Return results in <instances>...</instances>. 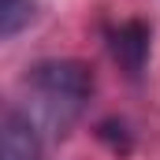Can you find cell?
I'll return each mask as SVG.
<instances>
[{
  "mask_svg": "<svg viewBox=\"0 0 160 160\" xmlns=\"http://www.w3.org/2000/svg\"><path fill=\"white\" fill-rule=\"evenodd\" d=\"M38 157V127L34 119L0 101V160H34Z\"/></svg>",
  "mask_w": 160,
  "mask_h": 160,
  "instance_id": "cell-3",
  "label": "cell"
},
{
  "mask_svg": "<svg viewBox=\"0 0 160 160\" xmlns=\"http://www.w3.org/2000/svg\"><path fill=\"white\" fill-rule=\"evenodd\" d=\"M108 52H112V60L119 63L123 71H127V78H138L142 71H145V63H149V22H142V19H123V22H112L108 26Z\"/></svg>",
  "mask_w": 160,
  "mask_h": 160,
  "instance_id": "cell-2",
  "label": "cell"
},
{
  "mask_svg": "<svg viewBox=\"0 0 160 160\" xmlns=\"http://www.w3.org/2000/svg\"><path fill=\"white\" fill-rule=\"evenodd\" d=\"M34 15V0H0V38L19 34Z\"/></svg>",
  "mask_w": 160,
  "mask_h": 160,
  "instance_id": "cell-4",
  "label": "cell"
},
{
  "mask_svg": "<svg viewBox=\"0 0 160 160\" xmlns=\"http://www.w3.org/2000/svg\"><path fill=\"white\" fill-rule=\"evenodd\" d=\"M26 116L48 134H67L93 97V71L82 60H41L22 78Z\"/></svg>",
  "mask_w": 160,
  "mask_h": 160,
  "instance_id": "cell-1",
  "label": "cell"
}]
</instances>
